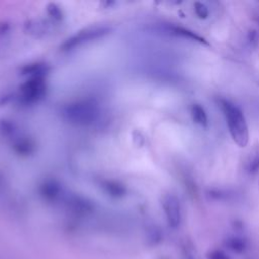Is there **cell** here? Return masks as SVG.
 I'll return each mask as SVG.
<instances>
[{"instance_id": "obj_1", "label": "cell", "mask_w": 259, "mask_h": 259, "mask_svg": "<svg viewBox=\"0 0 259 259\" xmlns=\"http://www.w3.org/2000/svg\"><path fill=\"white\" fill-rule=\"evenodd\" d=\"M221 107L232 139L240 147H246L249 142V131L244 113L237 105L229 100H221Z\"/></svg>"}, {"instance_id": "obj_2", "label": "cell", "mask_w": 259, "mask_h": 259, "mask_svg": "<svg viewBox=\"0 0 259 259\" xmlns=\"http://www.w3.org/2000/svg\"><path fill=\"white\" fill-rule=\"evenodd\" d=\"M165 214L168 221V224L176 228L179 226L181 221V211H180V203L178 198L173 194H168L164 198L163 202Z\"/></svg>"}, {"instance_id": "obj_3", "label": "cell", "mask_w": 259, "mask_h": 259, "mask_svg": "<svg viewBox=\"0 0 259 259\" xmlns=\"http://www.w3.org/2000/svg\"><path fill=\"white\" fill-rule=\"evenodd\" d=\"M190 113H191V117L193 119V121L201 126H206L208 123V119H207V114L204 110V108L199 105V104H193L191 106L190 109Z\"/></svg>"}, {"instance_id": "obj_4", "label": "cell", "mask_w": 259, "mask_h": 259, "mask_svg": "<svg viewBox=\"0 0 259 259\" xmlns=\"http://www.w3.org/2000/svg\"><path fill=\"white\" fill-rule=\"evenodd\" d=\"M245 170L249 174H255L259 171V150L250 154L245 163Z\"/></svg>"}, {"instance_id": "obj_5", "label": "cell", "mask_w": 259, "mask_h": 259, "mask_svg": "<svg viewBox=\"0 0 259 259\" xmlns=\"http://www.w3.org/2000/svg\"><path fill=\"white\" fill-rule=\"evenodd\" d=\"M194 12L199 18H206L209 14L207 6L202 2H195L194 3Z\"/></svg>"}, {"instance_id": "obj_6", "label": "cell", "mask_w": 259, "mask_h": 259, "mask_svg": "<svg viewBox=\"0 0 259 259\" xmlns=\"http://www.w3.org/2000/svg\"><path fill=\"white\" fill-rule=\"evenodd\" d=\"M209 259H229V257L226 254L222 253V252L215 251V252L210 254V258Z\"/></svg>"}, {"instance_id": "obj_7", "label": "cell", "mask_w": 259, "mask_h": 259, "mask_svg": "<svg viewBox=\"0 0 259 259\" xmlns=\"http://www.w3.org/2000/svg\"><path fill=\"white\" fill-rule=\"evenodd\" d=\"M188 259H195V258H193V257H191V256H190Z\"/></svg>"}]
</instances>
